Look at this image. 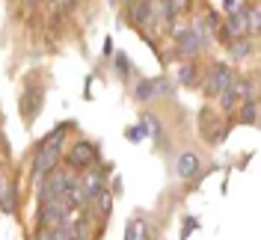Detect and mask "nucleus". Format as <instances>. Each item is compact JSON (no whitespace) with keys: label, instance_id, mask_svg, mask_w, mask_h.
<instances>
[{"label":"nucleus","instance_id":"obj_1","mask_svg":"<svg viewBox=\"0 0 261 240\" xmlns=\"http://www.w3.org/2000/svg\"><path fill=\"white\" fill-rule=\"evenodd\" d=\"M57 163H60V145H50L48 140H45V143L36 148V154H33V178L42 181Z\"/></svg>","mask_w":261,"mask_h":240},{"label":"nucleus","instance_id":"obj_2","mask_svg":"<svg viewBox=\"0 0 261 240\" xmlns=\"http://www.w3.org/2000/svg\"><path fill=\"white\" fill-rule=\"evenodd\" d=\"M95 160H98V145L86 143V140L74 143L68 148V154H65V163H68L71 169H89Z\"/></svg>","mask_w":261,"mask_h":240},{"label":"nucleus","instance_id":"obj_3","mask_svg":"<svg viewBox=\"0 0 261 240\" xmlns=\"http://www.w3.org/2000/svg\"><path fill=\"white\" fill-rule=\"evenodd\" d=\"M175 36H178V50L181 57H196L199 50H202V45H205V30H199V27H187V30H175Z\"/></svg>","mask_w":261,"mask_h":240},{"label":"nucleus","instance_id":"obj_4","mask_svg":"<svg viewBox=\"0 0 261 240\" xmlns=\"http://www.w3.org/2000/svg\"><path fill=\"white\" fill-rule=\"evenodd\" d=\"M169 92H172V83H169L166 77H148L134 89V95L140 98V101H154V98L169 95Z\"/></svg>","mask_w":261,"mask_h":240},{"label":"nucleus","instance_id":"obj_5","mask_svg":"<svg viewBox=\"0 0 261 240\" xmlns=\"http://www.w3.org/2000/svg\"><path fill=\"white\" fill-rule=\"evenodd\" d=\"M231 80H234V74L228 71V65H214L208 71V80H205V95H223Z\"/></svg>","mask_w":261,"mask_h":240},{"label":"nucleus","instance_id":"obj_6","mask_svg":"<svg viewBox=\"0 0 261 240\" xmlns=\"http://www.w3.org/2000/svg\"><path fill=\"white\" fill-rule=\"evenodd\" d=\"M42 86H30L24 95H21V116L24 119H36V113L42 110Z\"/></svg>","mask_w":261,"mask_h":240},{"label":"nucleus","instance_id":"obj_7","mask_svg":"<svg viewBox=\"0 0 261 240\" xmlns=\"http://www.w3.org/2000/svg\"><path fill=\"white\" fill-rule=\"evenodd\" d=\"M151 15H154V6L148 0H140V3L128 6V18H130V24H137V27H146L151 21Z\"/></svg>","mask_w":261,"mask_h":240},{"label":"nucleus","instance_id":"obj_8","mask_svg":"<svg viewBox=\"0 0 261 240\" xmlns=\"http://www.w3.org/2000/svg\"><path fill=\"white\" fill-rule=\"evenodd\" d=\"M175 172H178V178L190 181V178L199 172V157H196L193 151H184V154L178 157V166H175Z\"/></svg>","mask_w":261,"mask_h":240},{"label":"nucleus","instance_id":"obj_9","mask_svg":"<svg viewBox=\"0 0 261 240\" xmlns=\"http://www.w3.org/2000/svg\"><path fill=\"white\" fill-rule=\"evenodd\" d=\"M15 208H18L15 190H12V184H9L6 178L0 175V210H3V214H15Z\"/></svg>","mask_w":261,"mask_h":240},{"label":"nucleus","instance_id":"obj_10","mask_svg":"<svg viewBox=\"0 0 261 240\" xmlns=\"http://www.w3.org/2000/svg\"><path fill=\"white\" fill-rule=\"evenodd\" d=\"M244 33H246V21H244V12H238V15H231L228 18V24H226V39H244Z\"/></svg>","mask_w":261,"mask_h":240},{"label":"nucleus","instance_id":"obj_11","mask_svg":"<svg viewBox=\"0 0 261 240\" xmlns=\"http://www.w3.org/2000/svg\"><path fill=\"white\" fill-rule=\"evenodd\" d=\"M241 122L244 125H255L258 122V98L241 101Z\"/></svg>","mask_w":261,"mask_h":240},{"label":"nucleus","instance_id":"obj_12","mask_svg":"<svg viewBox=\"0 0 261 240\" xmlns=\"http://www.w3.org/2000/svg\"><path fill=\"white\" fill-rule=\"evenodd\" d=\"M228 54H231V60H246V57L252 54V42H249V39H234V42L228 45Z\"/></svg>","mask_w":261,"mask_h":240},{"label":"nucleus","instance_id":"obj_13","mask_svg":"<svg viewBox=\"0 0 261 240\" xmlns=\"http://www.w3.org/2000/svg\"><path fill=\"white\" fill-rule=\"evenodd\" d=\"M148 237V228L143 220H130L128 223V231H125V240H146Z\"/></svg>","mask_w":261,"mask_h":240},{"label":"nucleus","instance_id":"obj_14","mask_svg":"<svg viewBox=\"0 0 261 240\" xmlns=\"http://www.w3.org/2000/svg\"><path fill=\"white\" fill-rule=\"evenodd\" d=\"M244 21H246V30L249 33H258V6H249Z\"/></svg>","mask_w":261,"mask_h":240},{"label":"nucleus","instance_id":"obj_15","mask_svg":"<svg viewBox=\"0 0 261 240\" xmlns=\"http://www.w3.org/2000/svg\"><path fill=\"white\" fill-rule=\"evenodd\" d=\"M178 80L184 83V86H193L196 80H199L196 77V65H184V68L178 71Z\"/></svg>","mask_w":261,"mask_h":240},{"label":"nucleus","instance_id":"obj_16","mask_svg":"<svg viewBox=\"0 0 261 240\" xmlns=\"http://www.w3.org/2000/svg\"><path fill=\"white\" fill-rule=\"evenodd\" d=\"M196 217H187V220H184V228H181V240H187V234H190V231H193L196 228Z\"/></svg>","mask_w":261,"mask_h":240},{"label":"nucleus","instance_id":"obj_17","mask_svg":"<svg viewBox=\"0 0 261 240\" xmlns=\"http://www.w3.org/2000/svg\"><path fill=\"white\" fill-rule=\"evenodd\" d=\"M116 68H119L122 74H128V71H130V63H128V57H125V54H119V57H116Z\"/></svg>","mask_w":261,"mask_h":240},{"label":"nucleus","instance_id":"obj_18","mask_svg":"<svg viewBox=\"0 0 261 240\" xmlns=\"http://www.w3.org/2000/svg\"><path fill=\"white\" fill-rule=\"evenodd\" d=\"M226 9H228V15H238V12H244V9L238 6V0H226Z\"/></svg>","mask_w":261,"mask_h":240},{"label":"nucleus","instance_id":"obj_19","mask_svg":"<svg viewBox=\"0 0 261 240\" xmlns=\"http://www.w3.org/2000/svg\"><path fill=\"white\" fill-rule=\"evenodd\" d=\"M146 134H143V128H130L128 130V140H143Z\"/></svg>","mask_w":261,"mask_h":240}]
</instances>
